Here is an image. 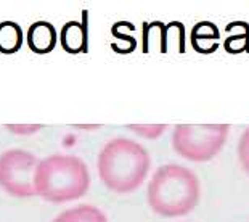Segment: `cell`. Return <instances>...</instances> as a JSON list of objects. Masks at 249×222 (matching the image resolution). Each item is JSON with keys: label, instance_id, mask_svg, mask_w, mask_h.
Wrapping results in <instances>:
<instances>
[{"label": "cell", "instance_id": "10", "mask_svg": "<svg viewBox=\"0 0 249 222\" xmlns=\"http://www.w3.org/2000/svg\"><path fill=\"white\" fill-rule=\"evenodd\" d=\"M127 129L139 134L143 139L155 140L166 132L167 126L166 124H135V126H127Z\"/></svg>", "mask_w": 249, "mask_h": 222}, {"label": "cell", "instance_id": "4", "mask_svg": "<svg viewBox=\"0 0 249 222\" xmlns=\"http://www.w3.org/2000/svg\"><path fill=\"white\" fill-rule=\"evenodd\" d=\"M229 124H180L174 129L172 148L193 163L209 161L224 148Z\"/></svg>", "mask_w": 249, "mask_h": 222}, {"label": "cell", "instance_id": "12", "mask_svg": "<svg viewBox=\"0 0 249 222\" xmlns=\"http://www.w3.org/2000/svg\"><path fill=\"white\" fill-rule=\"evenodd\" d=\"M3 128L15 135H33L42 129V126L39 124H5Z\"/></svg>", "mask_w": 249, "mask_h": 222}, {"label": "cell", "instance_id": "5", "mask_svg": "<svg viewBox=\"0 0 249 222\" xmlns=\"http://www.w3.org/2000/svg\"><path fill=\"white\" fill-rule=\"evenodd\" d=\"M39 160L33 153L12 148L0 155V187L17 198L37 195L34 177Z\"/></svg>", "mask_w": 249, "mask_h": 222}, {"label": "cell", "instance_id": "3", "mask_svg": "<svg viewBox=\"0 0 249 222\" xmlns=\"http://www.w3.org/2000/svg\"><path fill=\"white\" fill-rule=\"evenodd\" d=\"M34 185L37 195L45 202H74L84 197L90 187L89 167L79 156L52 155L39 161Z\"/></svg>", "mask_w": 249, "mask_h": 222}, {"label": "cell", "instance_id": "9", "mask_svg": "<svg viewBox=\"0 0 249 222\" xmlns=\"http://www.w3.org/2000/svg\"><path fill=\"white\" fill-rule=\"evenodd\" d=\"M53 222H108L102 209L92 204H81L61 213Z\"/></svg>", "mask_w": 249, "mask_h": 222}, {"label": "cell", "instance_id": "11", "mask_svg": "<svg viewBox=\"0 0 249 222\" xmlns=\"http://www.w3.org/2000/svg\"><path fill=\"white\" fill-rule=\"evenodd\" d=\"M238 160L249 176V128L243 132L240 144H238Z\"/></svg>", "mask_w": 249, "mask_h": 222}, {"label": "cell", "instance_id": "2", "mask_svg": "<svg viewBox=\"0 0 249 222\" xmlns=\"http://www.w3.org/2000/svg\"><path fill=\"white\" fill-rule=\"evenodd\" d=\"M201 198L199 179L192 169L164 165L156 169L146 188L150 208L162 218H180L196 208Z\"/></svg>", "mask_w": 249, "mask_h": 222}, {"label": "cell", "instance_id": "1", "mask_svg": "<svg viewBox=\"0 0 249 222\" xmlns=\"http://www.w3.org/2000/svg\"><path fill=\"white\" fill-rule=\"evenodd\" d=\"M151 160L139 142L118 137L109 140L98 155V176L105 187L116 193H130L145 182Z\"/></svg>", "mask_w": 249, "mask_h": 222}, {"label": "cell", "instance_id": "6", "mask_svg": "<svg viewBox=\"0 0 249 222\" xmlns=\"http://www.w3.org/2000/svg\"><path fill=\"white\" fill-rule=\"evenodd\" d=\"M26 42L31 52L37 55H47L58 44V33L55 26L45 19L34 21L26 33Z\"/></svg>", "mask_w": 249, "mask_h": 222}, {"label": "cell", "instance_id": "8", "mask_svg": "<svg viewBox=\"0 0 249 222\" xmlns=\"http://www.w3.org/2000/svg\"><path fill=\"white\" fill-rule=\"evenodd\" d=\"M23 29L15 21H2L0 23V54L13 55L19 52L23 45Z\"/></svg>", "mask_w": 249, "mask_h": 222}, {"label": "cell", "instance_id": "7", "mask_svg": "<svg viewBox=\"0 0 249 222\" xmlns=\"http://www.w3.org/2000/svg\"><path fill=\"white\" fill-rule=\"evenodd\" d=\"M60 45L63 47V50L72 55L86 52V28L79 21H68L60 31Z\"/></svg>", "mask_w": 249, "mask_h": 222}]
</instances>
